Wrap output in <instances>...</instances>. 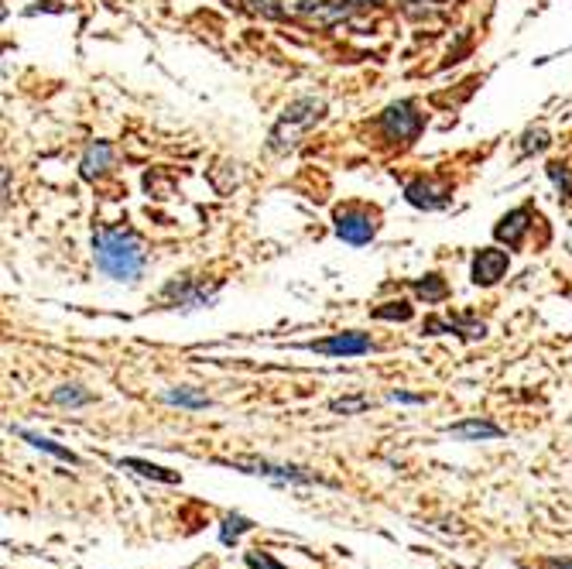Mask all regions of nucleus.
Returning <instances> with one entry per match:
<instances>
[{"label": "nucleus", "mask_w": 572, "mask_h": 569, "mask_svg": "<svg viewBox=\"0 0 572 569\" xmlns=\"http://www.w3.org/2000/svg\"><path fill=\"white\" fill-rule=\"evenodd\" d=\"M251 528H254V522H247L244 515H230L227 522H223V528H220V539L227 542V546H233V542H237L244 532H251Z\"/></svg>", "instance_id": "obj_20"}, {"label": "nucleus", "mask_w": 572, "mask_h": 569, "mask_svg": "<svg viewBox=\"0 0 572 569\" xmlns=\"http://www.w3.org/2000/svg\"><path fill=\"white\" fill-rule=\"evenodd\" d=\"M449 436L463 439V443H480V439H501L504 429L494 426V422H483V419H470V422H456V426L446 429Z\"/></svg>", "instance_id": "obj_11"}, {"label": "nucleus", "mask_w": 572, "mask_h": 569, "mask_svg": "<svg viewBox=\"0 0 572 569\" xmlns=\"http://www.w3.org/2000/svg\"><path fill=\"white\" fill-rule=\"evenodd\" d=\"M405 199L415 206V210H446L453 203V189L449 186H435V182L415 179L405 186Z\"/></svg>", "instance_id": "obj_8"}, {"label": "nucleus", "mask_w": 572, "mask_h": 569, "mask_svg": "<svg viewBox=\"0 0 572 569\" xmlns=\"http://www.w3.org/2000/svg\"><path fill=\"white\" fill-rule=\"evenodd\" d=\"M549 179L555 182V189L562 192V199H572V168L562 162L549 165Z\"/></svg>", "instance_id": "obj_21"}, {"label": "nucleus", "mask_w": 572, "mask_h": 569, "mask_svg": "<svg viewBox=\"0 0 572 569\" xmlns=\"http://www.w3.org/2000/svg\"><path fill=\"white\" fill-rule=\"evenodd\" d=\"M93 261L110 282L138 285L144 268H148V247L134 230L100 227L93 230Z\"/></svg>", "instance_id": "obj_1"}, {"label": "nucleus", "mask_w": 572, "mask_h": 569, "mask_svg": "<svg viewBox=\"0 0 572 569\" xmlns=\"http://www.w3.org/2000/svg\"><path fill=\"white\" fill-rule=\"evenodd\" d=\"M391 402H401V405H422L425 398H422V395H408V391H391Z\"/></svg>", "instance_id": "obj_26"}, {"label": "nucleus", "mask_w": 572, "mask_h": 569, "mask_svg": "<svg viewBox=\"0 0 572 569\" xmlns=\"http://www.w3.org/2000/svg\"><path fill=\"white\" fill-rule=\"evenodd\" d=\"M507 268H511V254L501 251V247H480V251L473 254L470 278H473V285L490 288L507 275Z\"/></svg>", "instance_id": "obj_6"}, {"label": "nucleus", "mask_w": 572, "mask_h": 569, "mask_svg": "<svg viewBox=\"0 0 572 569\" xmlns=\"http://www.w3.org/2000/svg\"><path fill=\"white\" fill-rule=\"evenodd\" d=\"M415 316L412 302L398 299V302H384V306L374 309V319H391V323H408V319Z\"/></svg>", "instance_id": "obj_18"}, {"label": "nucleus", "mask_w": 572, "mask_h": 569, "mask_svg": "<svg viewBox=\"0 0 572 569\" xmlns=\"http://www.w3.org/2000/svg\"><path fill=\"white\" fill-rule=\"evenodd\" d=\"M237 470L244 474H261V477H275V480H295V484H312L319 477L312 470H302V467H285V463H268V460H254V463H237Z\"/></svg>", "instance_id": "obj_10"}, {"label": "nucleus", "mask_w": 572, "mask_h": 569, "mask_svg": "<svg viewBox=\"0 0 572 569\" xmlns=\"http://www.w3.org/2000/svg\"><path fill=\"white\" fill-rule=\"evenodd\" d=\"M52 402L55 405H90L93 402V395L90 391H83L79 384H62V388H55L52 391Z\"/></svg>", "instance_id": "obj_19"}, {"label": "nucleus", "mask_w": 572, "mask_h": 569, "mask_svg": "<svg viewBox=\"0 0 572 569\" xmlns=\"http://www.w3.org/2000/svg\"><path fill=\"white\" fill-rule=\"evenodd\" d=\"M542 569H572V559H545Z\"/></svg>", "instance_id": "obj_27"}, {"label": "nucleus", "mask_w": 572, "mask_h": 569, "mask_svg": "<svg viewBox=\"0 0 572 569\" xmlns=\"http://www.w3.org/2000/svg\"><path fill=\"white\" fill-rule=\"evenodd\" d=\"M415 295L418 299H425L429 302V306H435V302H442L449 295V288H446V282H442L439 275H422V278H415Z\"/></svg>", "instance_id": "obj_16"}, {"label": "nucleus", "mask_w": 572, "mask_h": 569, "mask_svg": "<svg viewBox=\"0 0 572 569\" xmlns=\"http://www.w3.org/2000/svg\"><path fill=\"white\" fill-rule=\"evenodd\" d=\"M367 408V398H340L333 402V412H364Z\"/></svg>", "instance_id": "obj_25"}, {"label": "nucleus", "mask_w": 572, "mask_h": 569, "mask_svg": "<svg viewBox=\"0 0 572 569\" xmlns=\"http://www.w3.org/2000/svg\"><path fill=\"white\" fill-rule=\"evenodd\" d=\"M425 127V117L418 114V107L412 100H398L391 103L381 114V131L388 141H415Z\"/></svg>", "instance_id": "obj_4"}, {"label": "nucleus", "mask_w": 572, "mask_h": 569, "mask_svg": "<svg viewBox=\"0 0 572 569\" xmlns=\"http://www.w3.org/2000/svg\"><path fill=\"white\" fill-rule=\"evenodd\" d=\"M453 323V333H459L463 340H483L487 336V326L480 319H449Z\"/></svg>", "instance_id": "obj_22"}, {"label": "nucleus", "mask_w": 572, "mask_h": 569, "mask_svg": "<svg viewBox=\"0 0 572 569\" xmlns=\"http://www.w3.org/2000/svg\"><path fill=\"white\" fill-rule=\"evenodd\" d=\"M244 563L251 566V569H285V566H281V563H275V559H271L268 552H261V549L247 552V556H244Z\"/></svg>", "instance_id": "obj_24"}, {"label": "nucleus", "mask_w": 572, "mask_h": 569, "mask_svg": "<svg viewBox=\"0 0 572 569\" xmlns=\"http://www.w3.org/2000/svg\"><path fill=\"white\" fill-rule=\"evenodd\" d=\"M11 203V172L4 168V206Z\"/></svg>", "instance_id": "obj_28"}, {"label": "nucleus", "mask_w": 572, "mask_h": 569, "mask_svg": "<svg viewBox=\"0 0 572 569\" xmlns=\"http://www.w3.org/2000/svg\"><path fill=\"white\" fill-rule=\"evenodd\" d=\"M528 230H531V210H528V206H518V210L504 213L501 220H497L494 237L501 240V244H507V247H521V244H525V237H528Z\"/></svg>", "instance_id": "obj_9"}, {"label": "nucleus", "mask_w": 572, "mask_h": 569, "mask_svg": "<svg viewBox=\"0 0 572 569\" xmlns=\"http://www.w3.org/2000/svg\"><path fill=\"white\" fill-rule=\"evenodd\" d=\"M549 148V134H545V127H531L525 134V144H521V155H531V151H545Z\"/></svg>", "instance_id": "obj_23"}, {"label": "nucleus", "mask_w": 572, "mask_h": 569, "mask_svg": "<svg viewBox=\"0 0 572 569\" xmlns=\"http://www.w3.org/2000/svg\"><path fill=\"white\" fill-rule=\"evenodd\" d=\"M322 114H326V103L316 100V96H298V100H292L281 110L278 127L271 131V151L295 148L298 131H309L316 120H322Z\"/></svg>", "instance_id": "obj_2"}, {"label": "nucleus", "mask_w": 572, "mask_h": 569, "mask_svg": "<svg viewBox=\"0 0 572 569\" xmlns=\"http://www.w3.org/2000/svg\"><path fill=\"white\" fill-rule=\"evenodd\" d=\"M336 237L353 247H367L377 237V213L364 206H343L336 210Z\"/></svg>", "instance_id": "obj_5"}, {"label": "nucleus", "mask_w": 572, "mask_h": 569, "mask_svg": "<svg viewBox=\"0 0 572 569\" xmlns=\"http://www.w3.org/2000/svg\"><path fill=\"white\" fill-rule=\"evenodd\" d=\"M275 14H288V18H302V14H316L326 0H271Z\"/></svg>", "instance_id": "obj_17"}, {"label": "nucleus", "mask_w": 572, "mask_h": 569, "mask_svg": "<svg viewBox=\"0 0 572 569\" xmlns=\"http://www.w3.org/2000/svg\"><path fill=\"white\" fill-rule=\"evenodd\" d=\"M161 402L179 405V408H192V412L209 408V398L203 395V391H192V388H165V391H161Z\"/></svg>", "instance_id": "obj_15"}, {"label": "nucleus", "mask_w": 572, "mask_h": 569, "mask_svg": "<svg viewBox=\"0 0 572 569\" xmlns=\"http://www.w3.org/2000/svg\"><path fill=\"white\" fill-rule=\"evenodd\" d=\"M110 162H114V148H110L107 141H96L86 148V155H83V179H100L103 172L110 168Z\"/></svg>", "instance_id": "obj_12"}, {"label": "nucleus", "mask_w": 572, "mask_h": 569, "mask_svg": "<svg viewBox=\"0 0 572 569\" xmlns=\"http://www.w3.org/2000/svg\"><path fill=\"white\" fill-rule=\"evenodd\" d=\"M309 350L316 354H326V357H360V354H370L374 350V340L367 333H333L326 340H312L305 343Z\"/></svg>", "instance_id": "obj_7"}, {"label": "nucleus", "mask_w": 572, "mask_h": 569, "mask_svg": "<svg viewBox=\"0 0 572 569\" xmlns=\"http://www.w3.org/2000/svg\"><path fill=\"white\" fill-rule=\"evenodd\" d=\"M120 470H134V474L161 480V484H179V480H182L179 474H175V470H165V467H158V463L138 460V456H127V460H120Z\"/></svg>", "instance_id": "obj_13"}, {"label": "nucleus", "mask_w": 572, "mask_h": 569, "mask_svg": "<svg viewBox=\"0 0 572 569\" xmlns=\"http://www.w3.org/2000/svg\"><path fill=\"white\" fill-rule=\"evenodd\" d=\"M14 432H18L21 439H28L35 450H42L48 456H55V460H66V463H72V467H79V456L72 453V450H66V446L52 443V439H45V436H35V432H28V429H14Z\"/></svg>", "instance_id": "obj_14"}, {"label": "nucleus", "mask_w": 572, "mask_h": 569, "mask_svg": "<svg viewBox=\"0 0 572 569\" xmlns=\"http://www.w3.org/2000/svg\"><path fill=\"white\" fill-rule=\"evenodd\" d=\"M220 285H206L203 278H172L165 288L158 292V306L165 309H206L216 302Z\"/></svg>", "instance_id": "obj_3"}]
</instances>
